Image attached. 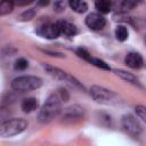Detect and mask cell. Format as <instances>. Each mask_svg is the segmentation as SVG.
<instances>
[{"label":"cell","instance_id":"cell-1","mask_svg":"<svg viewBox=\"0 0 146 146\" xmlns=\"http://www.w3.org/2000/svg\"><path fill=\"white\" fill-rule=\"evenodd\" d=\"M62 103L63 100L60 99L57 92L49 95L46 102L43 103V105L41 106V110L38 115V120L43 124L51 122L54 119H56L60 114Z\"/></svg>","mask_w":146,"mask_h":146},{"label":"cell","instance_id":"cell-2","mask_svg":"<svg viewBox=\"0 0 146 146\" xmlns=\"http://www.w3.org/2000/svg\"><path fill=\"white\" fill-rule=\"evenodd\" d=\"M42 86V79L34 75H22L13 79L10 87L16 92H26L36 90Z\"/></svg>","mask_w":146,"mask_h":146},{"label":"cell","instance_id":"cell-3","mask_svg":"<svg viewBox=\"0 0 146 146\" xmlns=\"http://www.w3.org/2000/svg\"><path fill=\"white\" fill-rule=\"evenodd\" d=\"M42 67H43V70L50 75V76H52L54 79H56V80H59V81H63V82H65L66 84H68V86H71V87H73V88H75V89H80V90H84V87H83V84L75 78V76H73L72 74H70V73H67V72H65V71H63V70H60V68H58V67H55V66H52V65H49V64H42Z\"/></svg>","mask_w":146,"mask_h":146},{"label":"cell","instance_id":"cell-4","mask_svg":"<svg viewBox=\"0 0 146 146\" xmlns=\"http://www.w3.org/2000/svg\"><path fill=\"white\" fill-rule=\"evenodd\" d=\"M27 128V121L25 119H9L0 125V136L3 138H9L22 133Z\"/></svg>","mask_w":146,"mask_h":146},{"label":"cell","instance_id":"cell-5","mask_svg":"<svg viewBox=\"0 0 146 146\" xmlns=\"http://www.w3.org/2000/svg\"><path fill=\"white\" fill-rule=\"evenodd\" d=\"M90 96L94 98V100L104 105H112L117 102V96L114 91L100 86H91Z\"/></svg>","mask_w":146,"mask_h":146},{"label":"cell","instance_id":"cell-6","mask_svg":"<svg viewBox=\"0 0 146 146\" xmlns=\"http://www.w3.org/2000/svg\"><path fill=\"white\" fill-rule=\"evenodd\" d=\"M121 123H122V128L123 130L130 135L131 137H138L140 136L141 131H143V128H141V124L140 122L131 114H125L122 116V120H121Z\"/></svg>","mask_w":146,"mask_h":146},{"label":"cell","instance_id":"cell-7","mask_svg":"<svg viewBox=\"0 0 146 146\" xmlns=\"http://www.w3.org/2000/svg\"><path fill=\"white\" fill-rule=\"evenodd\" d=\"M84 115V111L80 105H72L60 112V120L64 123H75Z\"/></svg>","mask_w":146,"mask_h":146},{"label":"cell","instance_id":"cell-8","mask_svg":"<svg viewBox=\"0 0 146 146\" xmlns=\"http://www.w3.org/2000/svg\"><path fill=\"white\" fill-rule=\"evenodd\" d=\"M35 32L46 39H57L60 35L57 22H46V23L39 25L35 30Z\"/></svg>","mask_w":146,"mask_h":146},{"label":"cell","instance_id":"cell-9","mask_svg":"<svg viewBox=\"0 0 146 146\" xmlns=\"http://www.w3.org/2000/svg\"><path fill=\"white\" fill-rule=\"evenodd\" d=\"M106 24L105 17L99 13H91L86 17V25L92 31L102 30Z\"/></svg>","mask_w":146,"mask_h":146},{"label":"cell","instance_id":"cell-10","mask_svg":"<svg viewBox=\"0 0 146 146\" xmlns=\"http://www.w3.org/2000/svg\"><path fill=\"white\" fill-rule=\"evenodd\" d=\"M58 27H59V32L60 34L67 36V38H72L78 33V27L75 24H73L70 21H58L57 22Z\"/></svg>","mask_w":146,"mask_h":146},{"label":"cell","instance_id":"cell-11","mask_svg":"<svg viewBox=\"0 0 146 146\" xmlns=\"http://www.w3.org/2000/svg\"><path fill=\"white\" fill-rule=\"evenodd\" d=\"M124 63L125 65H128L129 67L131 68H135V70H138L140 67H143L144 65V59H143V56L139 54V52H129L125 58H124Z\"/></svg>","mask_w":146,"mask_h":146},{"label":"cell","instance_id":"cell-12","mask_svg":"<svg viewBox=\"0 0 146 146\" xmlns=\"http://www.w3.org/2000/svg\"><path fill=\"white\" fill-rule=\"evenodd\" d=\"M38 106H39V102L34 97L24 98L21 103V108L24 113H32L38 108Z\"/></svg>","mask_w":146,"mask_h":146},{"label":"cell","instance_id":"cell-13","mask_svg":"<svg viewBox=\"0 0 146 146\" xmlns=\"http://www.w3.org/2000/svg\"><path fill=\"white\" fill-rule=\"evenodd\" d=\"M113 72H114L119 78H121L122 80H124V81H127V82H129V83H131V84H133V86L140 87L139 80H138L132 73L127 72V71H124V70H113Z\"/></svg>","mask_w":146,"mask_h":146},{"label":"cell","instance_id":"cell-14","mask_svg":"<svg viewBox=\"0 0 146 146\" xmlns=\"http://www.w3.org/2000/svg\"><path fill=\"white\" fill-rule=\"evenodd\" d=\"M68 6L78 14H83L88 10V3L84 0H68Z\"/></svg>","mask_w":146,"mask_h":146},{"label":"cell","instance_id":"cell-15","mask_svg":"<svg viewBox=\"0 0 146 146\" xmlns=\"http://www.w3.org/2000/svg\"><path fill=\"white\" fill-rule=\"evenodd\" d=\"M95 7L99 11V14H108L112 9V1L111 0H95Z\"/></svg>","mask_w":146,"mask_h":146},{"label":"cell","instance_id":"cell-16","mask_svg":"<svg viewBox=\"0 0 146 146\" xmlns=\"http://www.w3.org/2000/svg\"><path fill=\"white\" fill-rule=\"evenodd\" d=\"M14 2L11 0H1L0 1V16L8 15L14 9Z\"/></svg>","mask_w":146,"mask_h":146},{"label":"cell","instance_id":"cell-17","mask_svg":"<svg viewBox=\"0 0 146 146\" xmlns=\"http://www.w3.org/2000/svg\"><path fill=\"white\" fill-rule=\"evenodd\" d=\"M114 33H115V38L121 42L125 41L128 39V34H129L128 30H127V27L124 25H117L115 31H114Z\"/></svg>","mask_w":146,"mask_h":146},{"label":"cell","instance_id":"cell-18","mask_svg":"<svg viewBox=\"0 0 146 146\" xmlns=\"http://www.w3.org/2000/svg\"><path fill=\"white\" fill-rule=\"evenodd\" d=\"M35 15H36V9L35 8H31V9H27V10L23 11L17 17V19L19 22H27V21H31L32 18H34Z\"/></svg>","mask_w":146,"mask_h":146},{"label":"cell","instance_id":"cell-19","mask_svg":"<svg viewBox=\"0 0 146 146\" xmlns=\"http://www.w3.org/2000/svg\"><path fill=\"white\" fill-rule=\"evenodd\" d=\"M27 67H29V62L25 58L21 57V58H18V59L15 60V64H14V68L15 70H17V71H24Z\"/></svg>","mask_w":146,"mask_h":146},{"label":"cell","instance_id":"cell-20","mask_svg":"<svg viewBox=\"0 0 146 146\" xmlns=\"http://www.w3.org/2000/svg\"><path fill=\"white\" fill-rule=\"evenodd\" d=\"M92 65H95L96 67H98V68H102V70H105V71H110L111 70V67H110V65L106 63V62H104V60H102V59H99V58H91V62H90Z\"/></svg>","mask_w":146,"mask_h":146},{"label":"cell","instance_id":"cell-21","mask_svg":"<svg viewBox=\"0 0 146 146\" xmlns=\"http://www.w3.org/2000/svg\"><path fill=\"white\" fill-rule=\"evenodd\" d=\"M76 55L80 57V58H82L83 60H86V62H91V55H90V52L87 50V49H84V48H78L76 49Z\"/></svg>","mask_w":146,"mask_h":146},{"label":"cell","instance_id":"cell-22","mask_svg":"<svg viewBox=\"0 0 146 146\" xmlns=\"http://www.w3.org/2000/svg\"><path fill=\"white\" fill-rule=\"evenodd\" d=\"M10 116V112L6 106H1L0 105V125L2 123H5L7 120H9Z\"/></svg>","mask_w":146,"mask_h":146},{"label":"cell","instance_id":"cell-23","mask_svg":"<svg viewBox=\"0 0 146 146\" xmlns=\"http://www.w3.org/2000/svg\"><path fill=\"white\" fill-rule=\"evenodd\" d=\"M136 113H137V116L141 120V121H146V107L143 106V105H138L136 106Z\"/></svg>","mask_w":146,"mask_h":146},{"label":"cell","instance_id":"cell-24","mask_svg":"<svg viewBox=\"0 0 146 146\" xmlns=\"http://www.w3.org/2000/svg\"><path fill=\"white\" fill-rule=\"evenodd\" d=\"M66 8V2L64 0H55V3H54V9L57 11V13H62L64 11Z\"/></svg>","mask_w":146,"mask_h":146},{"label":"cell","instance_id":"cell-25","mask_svg":"<svg viewBox=\"0 0 146 146\" xmlns=\"http://www.w3.org/2000/svg\"><path fill=\"white\" fill-rule=\"evenodd\" d=\"M57 94H58V96L60 97V99H62L63 102H67V100H68V98H70L68 92H67L64 88H59V89L57 90Z\"/></svg>","mask_w":146,"mask_h":146},{"label":"cell","instance_id":"cell-26","mask_svg":"<svg viewBox=\"0 0 146 146\" xmlns=\"http://www.w3.org/2000/svg\"><path fill=\"white\" fill-rule=\"evenodd\" d=\"M14 2V5H17V6H26L29 3H31L33 0H11Z\"/></svg>","mask_w":146,"mask_h":146},{"label":"cell","instance_id":"cell-27","mask_svg":"<svg viewBox=\"0 0 146 146\" xmlns=\"http://www.w3.org/2000/svg\"><path fill=\"white\" fill-rule=\"evenodd\" d=\"M49 2H50V0H38L39 6H47V5H49Z\"/></svg>","mask_w":146,"mask_h":146}]
</instances>
